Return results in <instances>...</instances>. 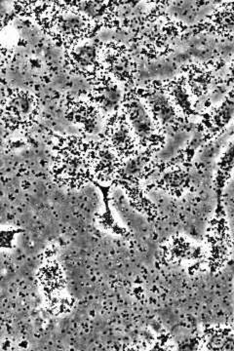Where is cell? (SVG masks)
Masks as SVG:
<instances>
[{
	"mask_svg": "<svg viewBox=\"0 0 234 351\" xmlns=\"http://www.w3.org/2000/svg\"><path fill=\"white\" fill-rule=\"evenodd\" d=\"M79 64L86 65L93 62L96 56L95 48L92 45L83 44L79 46L76 49Z\"/></svg>",
	"mask_w": 234,
	"mask_h": 351,
	"instance_id": "12",
	"label": "cell"
},
{
	"mask_svg": "<svg viewBox=\"0 0 234 351\" xmlns=\"http://www.w3.org/2000/svg\"><path fill=\"white\" fill-rule=\"evenodd\" d=\"M221 90L216 89L214 91L211 97L212 101L217 102L223 98L224 94Z\"/></svg>",
	"mask_w": 234,
	"mask_h": 351,
	"instance_id": "13",
	"label": "cell"
},
{
	"mask_svg": "<svg viewBox=\"0 0 234 351\" xmlns=\"http://www.w3.org/2000/svg\"><path fill=\"white\" fill-rule=\"evenodd\" d=\"M127 122L133 135L141 139L148 138L156 131L154 119L141 101L132 99L127 104Z\"/></svg>",
	"mask_w": 234,
	"mask_h": 351,
	"instance_id": "5",
	"label": "cell"
},
{
	"mask_svg": "<svg viewBox=\"0 0 234 351\" xmlns=\"http://www.w3.org/2000/svg\"><path fill=\"white\" fill-rule=\"evenodd\" d=\"M233 52L232 40L222 41L210 35L197 34L180 41L170 57L179 66L191 60L205 62L219 56L227 57Z\"/></svg>",
	"mask_w": 234,
	"mask_h": 351,
	"instance_id": "3",
	"label": "cell"
},
{
	"mask_svg": "<svg viewBox=\"0 0 234 351\" xmlns=\"http://www.w3.org/2000/svg\"><path fill=\"white\" fill-rule=\"evenodd\" d=\"M232 76H233V78H234V66L233 67V68H232Z\"/></svg>",
	"mask_w": 234,
	"mask_h": 351,
	"instance_id": "14",
	"label": "cell"
},
{
	"mask_svg": "<svg viewBox=\"0 0 234 351\" xmlns=\"http://www.w3.org/2000/svg\"><path fill=\"white\" fill-rule=\"evenodd\" d=\"M83 24V20L79 16L73 14H67L62 17L58 28L62 32H74L80 29Z\"/></svg>",
	"mask_w": 234,
	"mask_h": 351,
	"instance_id": "11",
	"label": "cell"
},
{
	"mask_svg": "<svg viewBox=\"0 0 234 351\" xmlns=\"http://www.w3.org/2000/svg\"><path fill=\"white\" fill-rule=\"evenodd\" d=\"M178 65L171 58L144 63L140 67L138 76L142 80H165L174 78Z\"/></svg>",
	"mask_w": 234,
	"mask_h": 351,
	"instance_id": "7",
	"label": "cell"
},
{
	"mask_svg": "<svg viewBox=\"0 0 234 351\" xmlns=\"http://www.w3.org/2000/svg\"><path fill=\"white\" fill-rule=\"evenodd\" d=\"M152 100L154 108L161 118L164 121H169L174 115L172 106L164 96L156 94L152 96Z\"/></svg>",
	"mask_w": 234,
	"mask_h": 351,
	"instance_id": "10",
	"label": "cell"
},
{
	"mask_svg": "<svg viewBox=\"0 0 234 351\" xmlns=\"http://www.w3.org/2000/svg\"><path fill=\"white\" fill-rule=\"evenodd\" d=\"M216 4V1L175 0L168 4L166 12L173 19L192 25L211 13Z\"/></svg>",
	"mask_w": 234,
	"mask_h": 351,
	"instance_id": "4",
	"label": "cell"
},
{
	"mask_svg": "<svg viewBox=\"0 0 234 351\" xmlns=\"http://www.w3.org/2000/svg\"><path fill=\"white\" fill-rule=\"evenodd\" d=\"M52 147L50 172L58 186L78 191L87 186L91 178L92 140L75 135L59 136Z\"/></svg>",
	"mask_w": 234,
	"mask_h": 351,
	"instance_id": "1",
	"label": "cell"
},
{
	"mask_svg": "<svg viewBox=\"0 0 234 351\" xmlns=\"http://www.w3.org/2000/svg\"><path fill=\"white\" fill-rule=\"evenodd\" d=\"M40 107L36 97L29 91L19 89L6 99L1 109V122L13 133H25L38 123Z\"/></svg>",
	"mask_w": 234,
	"mask_h": 351,
	"instance_id": "2",
	"label": "cell"
},
{
	"mask_svg": "<svg viewBox=\"0 0 234 351\" xmlns=\"http://www.w3.org/2000/svg\"><path fill=\"white\" fill-rule=\"evenodd\" d=\"M123 90L118 86L110 85L101 93L98 110L104 117L114 113L123 98Z\"/></svg>",
	"mask_w": 234,
	"mask_h": 351,
	"instance_id": "9",
	"label": "cell"
},
{
	"mask_svg": "<svg viewBox=\"0 0 234 351\" xmlns=\"http://www.w3.org/2000/svg\"><path fill=\"white\" fill-rule=\"evenodd\" d=\"M192 137L191 132L186 131L167 133L165 144L155 155L156 159L162 162L171 160L186 147Z\"/></svg>",
	"mask_w": 234,
	"mask_h": 351,
	"instance_id": "8",
	"label": "cell"
},
{
	"mask_svg": "<svg viewBox=\"0 0 234 351\" xmlns=\"http://www.w3.org/2000/svg\"><path fill=\"white\" fill-rule=\"evenodd\" d=\"M116 152L115 149L109 145L95 146L90 165L91 178L101 184H107L111 181Z\"/></svg>",
	"mask_w": 234,
	"mask_h": 351,
	"instance_id": "6",
	"label": "cell"
}]
</instances>
